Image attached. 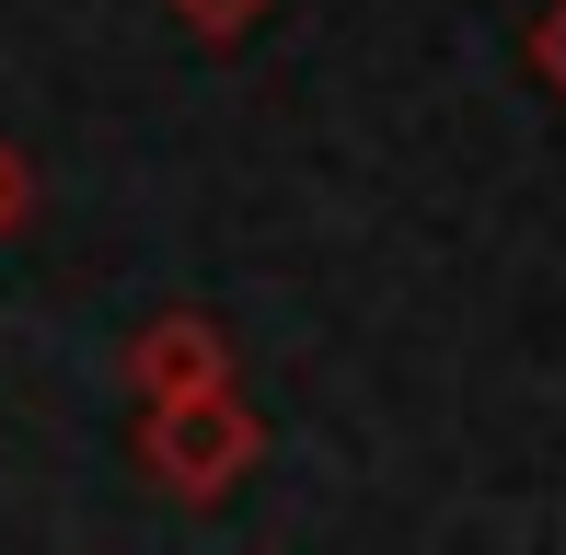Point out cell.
I'll return each mask as SVG.
<instances>
[{"label": "cell", "mask_w": 566, "mask_h": 555, "mask_svg": "<svg viewBox=\"0 0 566 555\" xmlns=\"http://www.w3.org/2000/svg\"><path fill=\"white\" fill-rule=\"evenodd\" d=\"M254 463H266V417L243 406V383H197V394L139 406V474H150L163 498H186V510L231 498Z\"/></svg>", "instance_id": "cell-1"}, {"label": "cell", "mask_w": 566, "mask_h": 555, "mask_svg": "<svg viewBox=\"0 0 566 555\" xmlns=\"http://www.w3.org/2000/svg\"><path fill=\"white\" fill-rule=\"evenodd\" d=\"M266 12H277V0H174V23H186L197 46H243Z\"/></svg>", "instance_id": "cell-3"}, {"label": "cell", "mask_w": 566, "mask_h": 555, "mask_svg": "<svg viewBox=\"0 0 566 555\" xmlns=\"http://www.w3.org/2000/svg\"><path fill=\"white\" fill-rule=\"evenodd\" d=\"M23 220H35V163H23V150L0 139V243H12Z\"/></svg>", "instance_id": "cell-5"}, {"label": "cell", "mask_w": 566, "mask_h": 555, "mask_svg": "<svg viewBox=\"0 0 566 555\" xmlns=\"http://www.w3.org/2000/svg\"><path fill=\"white\" fill-rule=\"evenodd\" d=\"M127 394L139 406H163V394H197V383H231V336L209 313H150L139 336H127Z\"/></svg>", "instance_id": "cell-2"}, {"label": "cell", "mask_w": 566, "mask_h": 555, "mask_svg": "<svg viewBox=\"0 0 566 555\" xmlns=\"http://www.w3.org/2000/svg\"><path fill=\"white\" fill-rule=\"evenodd\" d=\"M532 70H544V93L566 105V0H544V12H532Z\"/></svg>", "instance_id": "cell-4"}]
</instances>
